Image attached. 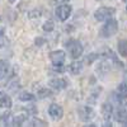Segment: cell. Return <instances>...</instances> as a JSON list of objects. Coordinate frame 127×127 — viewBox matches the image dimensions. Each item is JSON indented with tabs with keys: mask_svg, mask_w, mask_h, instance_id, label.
<instances>
[{
	"mask_svg": "<svg viewBox=\"0 0 127 127\" xmlns=\"http://www.w3.org/2000/svg\"><path fill=\"white\" fill-rule=\"evenodd\" d=\"M8 1H9L10 4H13V3H15V1H17V0H8Z\"/></svg>",
	"mask_w": 127,
	"mask_h": 127,
	"instance_id": "4316f807",
	"label": "cell"
},
{
	"mask_svg": "<svg viewBox=\"0 0 127 127\" xmlns=\"http://www.w3.org/2000/svg\"><path fill=\"white\" fill-rule=\"evenodd\" d=\"M27 120V113H20V114H17L13 117V126L14 127H22L23 122Z\"/></svg>",
	"mask_w": 127,
	"mask_h": 127,
	"instance_id": "7c38bea8",
	"label": "cell"
},
{
	"mask_svg": "<svg viewBox=\"0 0 127 127\" xmlns=\"http://www.w3.org/2000/svg\"><path fill=\"white\" fill-rule=\"evenodd\" d=\"M62 1H70V0H62Z\"/></svg>",
	"mask_w": 127,
	"mask_h": 127,
	"instance_id": "83f0119b",
	"label": "cell"
},
{
	"mask_svg": "<svg viewBox=\"0 0 127 127\" xmlns=\"http://www.w3.org/2000/svg\"><path fill=\"white\" fill-rule=\"evenodd\" d=\"M42 15V13L39 12L38 9H34V10H31V12L28 13V18L29 19H36V18H39Z\"/></svg>",
	"mask_w": 127,
	"mask_h": 127,
	"instance_id": "44dd1931",
	"label": "cell"
},
{
	"mask_svg": "<svg viewBox=\"0 0 127 127\" xmlns=\"http://www.w3.org/2000/svg\"><path fill=\"white\" fill-rule=\"evenodd\" d=\"M28 127H46V123L41 120H37V118H33L31 121V123L28 125Z\"/></svg>",
	"mask_w": 127,
	"mask_h": 127,
	"instance_id": "ac0fdd59",
	"label": "cell"
},
{
	"mask_svg": "<svg viewBox=\"0 0 127 127\" xmlns=\"http://www.w3.org/2000/svg\"><path fill=\"white\" fill-rule=\"evenodd\" d=\"M81 69H83V62H79V61H75V62L70 64V66H69V71L71 74H74V75L80 74Z\"/></svg>",
	"mask_w": 127,
	"mask_h": 127,
	"instance_id": "4fadbf2b",
	"label": "cell"
},
{
	"mask_svg": "<svg viewBox=\"0 0 127 127\" xmlns=\"http://www.w3.org/2000/svg\"><path fill=\"white\" fill-rule=\"evenodd\" d=\"M116 13V9L111 8V6H100L99 9L95 10L94 13V18L98 20V22H104V20H109L112 19V17Z\"/></svg>",
	"mask_w": 127,
	"mask_h": 127,
	"instance_id": "6da1fadb",
	"label": "cell"
},
{
	"mask_svg": "<svg viewBox=\"0 0 127 127\" xmlns=\"http://www.w3.org/2000/svg\"><path fill=\"white\" fill-rule=\"evenodd\" d=\"M10 64L6 60H0V80L5 79L10 72Z\"/></svg>",
	"mask_w": 127,
	"mask_h": 127,
	"instance_id": "9c48e42d",
	"label": "cell"
},
{
	"mask_svg": "<svg viewBox=\"0 0 127 127\" xmlns=\"http://www.w3.org/2000/svg\"><path fill=\"white\" fill-rule=\"evenodd\" d=\"M118 52L123 57L127 56V39H121L118 42Z\"/></svg>",
	"mask_w": 127,
	"mask_h": 127,
	"instance_id": "9a60e30c",
	"label": "cell"
},
{
	"mask_svg": "<svg viewBox=\"0 0 127 127\" xmlns=\"http://www.w3.org/2000/svg\"><path fill=\"white\" fill-rule=\"evenodd\" d=\"M12 107V98L4 92H0V108H10Z\"/></svg>",
	"mask_w": 127,
	"mask_h": 127,
	"instance_id": "30bf717a",
	"label": "cell"
},
{
	"mask_svg": "<svg viewBox=\"0 0 127 127\" xmlns=\"http://www.w3.org/2000/svg\"><path fill=\"white\" fill-rule=\"evenodd\" d=\"M18 98H19V100H22V102H31V100H34V95L28 93V92H23V93L19 94Z\"/></svg>",
	"mask_w": 127,
	"mask_h": 127,
	"instance_id": "e0dca14e",
	"label": "cell"
},
{
	"mask_svg": "<svg viewBox=\"0 0 127 127\" xmlns=\"http://www.w3.org/2000/svg\"><path fill=\"white\" fill-rule=\"evenodd\" d=\"M85 127H97V126H95V125H87Z\"/></svg>",
	"mask_w": 127,
	"mask_h": 127,
	"instance_id": "484cf974",
	"label": "cell"
},
{
	"mask_svg": "<svg viewBox=\"0 0 127 127\" xmlns=\"http://www.w3.org/2000/svg\"><path fill=\"white\" fill-rule=\"evenodd\" d=\"M114 120L117 122H125L127 121V113L123 109H118L114 112Z\"/></svg>",
	"mask_w": 127,
	"mask_h": 127,
	"instance_id": "5bb4252c",
	"label": "cell"
},
{
	"mask_svg": "<svg viewBox=\"0 0 127 127\" xmlns=\"http://www.w3.org/2000/svg\"><path fill=\"white\" fill-rule=\"evenodd\" d=\"M71 14V6L69 4H62V5H59L56 8V15L60 20H66Z\"/></svg>",
	"mask_w": 127,
	"mask_h": 127,
	"instance_id": "277c9868",
	"label": "cell"
},
{
	"mask_svg": "<svg viewBox=\"0 0 127 127\" xmlns=\"http://www.w3.org/2000/svg\"><path fill=\"white\" fill-rule=\"evenodd\" d=\"M0 20H1V17H0Z\"/></svg>",
	"mask_w": 127,
	"mask_h": 127,
	"instance_id": "4dcf8cb0",
	"label": "cell"
},
{
	"mask_svg": "<svg viewBox=\"0 0 127 127\" xmlns=\"http://www.w3.org/2000/svg\"><path fill=\"white\" fill-rule=\"evenodd\" d=\"M52 94V92L50 90V89H39V92H38V98H47V97H50V95Z\"/></svg>",
	"mask_w": 127,
	"mask_h": 127,
	"instance_id": "ffe728a7",
	"label": "cell"
},
{
	"mask_svg": "<svg viewBox=\"0 0 127 127\" xmlns=\"http://www.w3.org/2000/svg\"><path fill=\"white\" fill-rule=\"evenodd\" d=\"M78 113H79V118L81 121H90L94 117V114H95L94 109L88 107V105H85V107H80Z\"/></svg>",
	"mask_w": 127,
	"mask_h": 127,
	"instance_id": "52a82bcc",
	"label": "cell"
},
{
	"mask_svg": "<svg viewBox=\"0 0 127 127\" xmlns=\"http://www.w3.org/2000/svg\"><path fill=\"white\" fill-rule=\"evenodd\" d=\"M102 113H103L104 120H109L112 117V114H113V107H112V104L104 103L102 105Z\"/></svg>",
	"mask_w": 127,
	"mask_h": 127,
	"instance_id": "8fae6325",
	"label": "cell"
},
{
	"mask_svg": "<svg viewBox=\"0 0 127 127\" xmlns=\"http://www.w3.org/2000/svg\"><path fill=\"white\" fill-rule=\"evenodd\" d=\"M103 127H112V125H111L109 122H107V123H104V125H103Z\"/></svg>",
	"mask_w": 127,
	"mask_h": 127,
	"instance_id": "d4e9b609",
	"label": "cell"
},
{
	"mask_svg": "<svg viewBox=\"0 0 127 127\" xmlns=\"http://www.w3.org/2000/svg\"><path fill=\"white\" fill-rule=\"evenodd\" d=\"M48 114L51 116V118L54 121H59V120L62 118V116H64V109L60 107L59 104L54 103V104H51L48 107Z\"/></svg>",
	"mask_w": 127,
	"mask_h": 127,
	"instance_id": "8992f818",
	"label": "cell"
},
{
	"mask_svg": "<svg viewBox=\"0 0 127 127\" xmlns=\"http://www.w3.org/2000/svg\"><path fill=\"white\" fill-rule=\"evenodd\" d=\"M66 48H67L69 54H70V56H71L72 59H78V57H80L81 54H83V51H84L81 43H80L79 41H76V39H70V41H67Z\"/></svg>",
	"mask_w": 127,
	"mask_h": 127,
	"instance_id": "3957f363",
	"label": "cell"
},
{
	"mask_svg": "<svg viewBox=\"0 0 127 127\" xmlns=\"http://www.w3.org/2000/svg\"><path fill=\"white\" fill-rule=\"evenodd\" d=\"M123 1H126V3H127V0H123Z\"/></svg>",
	"mask_w": 127,
	"mask_h": 127,
	"instance_id": "f546056e",
	"label": "cell"
},
{
	"mask_svg": "<svg viewBox=\"0 0 127 127\" xmlns=\"http://www.w3.org/2000/svg\"><path fill=\"white\" fill-rule=\"evenodd\" d=\"M117 31H118V23H117V20L116 19H109L105 22V24L100 29V36L102 37H105V38H108V37H112L113 34L117 33Z\"/></svg>",
	"mask_w": 127,
	"mask_h": 127,
	"instance_id": "7a4b0ae2",
	"label": "cell"
},
{
	"mask_svg": "<svg viewBox=\"0 0 127 127\" xmlns=\"http://www.w3.org/2000/svg\"><path fill=\"white\" fill-rule=\"evenodd\" d=\"M116 94H117V97H120L122 99L127 98V84H120V87L117 88Z\"/></svg>",
	"mask_w": 127,
	"mask_h": 127,
	"instance_id": "2e32d148",
	"label": "cell"
},
{
	"mask_svg": "<svg viewBox=\"0 0 127 127\" xmlns=\"http://www.w3.org/2000/svg\"><path fill=\"white\" fill-rule=\"evenodd\" d=\"M34 42H36V45H37V46H43V45L46 43V39H45V38H42V37H37Z\"/></svg>",
	"mask_w": 127,
	"mask_h": 127,
	"instance_id": "603a6c76",
	"label": "cell"
},
{
	"mask_svg": "<svg viewBox=\"0 0 127 127\" xmlns=\"http://www.w3.org/2000/svg\"><path fill=\"white\" fill-rule=\"evenodd\" d=\"M19 81H18V79H14V80H12V81H9V84H8V89H10V90H15L18 87H19V84H18Z\"/></svg>",
	"mask_w": 127,
	"mask_h": 127,
	"instance_id": "7402d4cb",
	"label": "cell"
},
{
	"mask_svg": "<svg viewBox=\"0 0 127 127\" xmlns=\"http://www.w3.org/2000/svg\"><path fill=\"white\" fill-rule=\"evenodd\" d=\"M42 28H43V31H46V32H51V31H54V28H55V23L52 22V20H47V22L43 23Z\"/></svg>",
	"mask_w": 127,
	"mask_h": 127,
	"instance_id": "d6986e66",
	"label": "cell"
},
{
	"mask_svg": "<svg viewBox=\"0 0 127 127\" xmlns=\"http://www.w3.org/2000/svg\"><path fill=\"white\" fill-rule=\"evenodd\" d=\"M97 57H98V55H95V54H90V55L87 57V62H88V64H92L94 60H97Z\"/></svg>",
	"mask_w": 127,
	"mask_h": 127,
	"instance_id": "cb8c5ba5",
	"label": "cell"
},
{
	"mask_svg": "<svg viewBox=\"0 0 127 127\" xmlns=\"http://www.w3.org/2000/svg\"><path fill=\"white\" fill-rule=\"evenodd\" d=\"M126 13H127V5H126Z\"/></svg>",
	"mask_w": 127,
	"mask_h": 127,
	"instance_id": "f1b7e54d",
	"label": "cell"
},
{
	"mask_svg": "<svg viewBox=\"0 0 127 127\" xmlns=\"http://www.w3.org/2000/svg\"><path fill=\"white\" fill-rule=\"evenodd\" d=\"M50 87H52L56 90H61V89H65L67 87V80L64 79V78H55V79H51L48 81Z\"/></svg>",
	"mask_w": 127,
	"mask_h": 127,
	"instance_id": "ba28073f",
	"label": "cell"
},
{
	"mask_svg": "<svg viewBox=\"0 0 127 127\" xmlns=\"http://www.w3.org/2000/svg\"><path fill=\"white\" fill-rule=\"evenodd\" d=\"M65 52L64 51H52L51 54H50V59L52 61V64H54V66L59 67L61 66L64 61H65Z\"/></svg>",
	"mask_w": 127,
	"mask_h": 127,
	"instance_id": "5b68a950",
	"label": "cell"
}]
</instances>
